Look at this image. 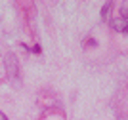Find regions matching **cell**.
Masks as SVG:
<instances>
[{
    "mask_svg": "<svg viewBox=\"0 0 128 120\" xmlns=\"http://www.w3.org/2000/svg\"><path fill=\"white\" fill-rule=\"evenodd\" d=\"M111 2H105V4H103V8H102V17L103 19H107V15H109V10H111Z\"/></svg>",
    "mask_w": 128,
    "mask_h": 120,
    "instance_id": "3957f363",
    "label": "cell"
},
{
    "mask_svg": "<svg viewBox=\"0 0 128 120\" xmlns=\"http://www.w3.org/2000/svg\"><path fill=\"white\" fill-rule=\"evenodd\" d=\"M0 120H8V118H6V116L2 115V113H0Z\"/></svg>",
    "mask_w": 128,
    "mask_h": 120,
    "instance_id": "277c9868",
    "label": "cell"
},
{
    "mask_svg": "<svg viewBox=\"0 0 128 120\" xmlns=\"http://www.w3.org/2000/svg\"><path fill=\"white\" fill-rule=\"evenodd\" d=\"M111 25L117 32H128V19L126 17H115V19H111Z\"/></svg>",
    "mask_w": 128,
    "mask_h": 120,
    "instance_id": "7a4b0ae2",
    "label": "cell"
},
{
    "mask_svg": "<svg viewBox=\"0 0 128 120\" xmlns=\"http://www.w3.org/2000/svg\"><path fill=\"white\" fill-rule=\"evenodd\" d=\"M6 63V71H8V76H10L12 80H17V76H19V65H17V59L14 53H8L4 59Z\"/></svg>",
    "mask_w": 128,
    "mask_h": 120,
    "instance_id": "6da1fadb",
    "label": "cell"
}]
</instances>
